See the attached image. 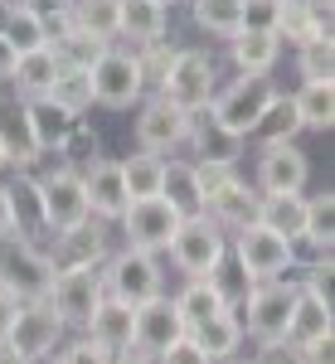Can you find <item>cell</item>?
I'll use <instances>...</instances> for the list:
<instances>
[{
    "label": "cell",
    "mask_w": 335,
    "mask_h": 364,
    "mask_svg": "<svg viewBox=\"0 0 335 364\" xmlns=\"http://www.w3.org/2000/svg\"><path fill=\"white\" fill-rule=\"evenodd\" d=\"M49 49L58 54V63H73V68H92V63H97V54L107 49V39H97V34H87V29L68 25L63 34H54V39H49Z\"/></svg>",
    "instance_id": "obj_35"
},
{
    "label": "cell",
    "mask_w": 335,
    "mask_h": 364,
    "mask_svg": "<svg viewBox=\"0 0 335 364\" xmlns=\"http://www.w3.org/2000/svg\"><path fill=\"white\" fill-rule=\"evenodd\" d=\"M166 252L185 277H219L223 257H228V233L209 214H190V219H180Z\"/></svg>",
    "instance_id": "obj_2"
},
{
    "label": "cell",
    "mask_w": 335,
    "mask_h": 364,
    "mask_svg": "<svg viewBox=\"0 0 335 364\" xmlns=\"http://www.w3.org/2000/svg\"><path fill=\"white\" fill-rule=\"evenodd\" d=\"M257 199H262V195L248 190V185L233 175V180H223L219 190L204 195V214H209L223 233H238V228H248L252 219H257Z\"/></svg>",
    "instance_id": "obj_19"
},
{
    "label": "cell",
    "mask_w": 335,
    "mask_h": 364,
    "mask_svg": "<svg viewBox=\"0 0 335 364\" xmlns=\"http://www.w3.org/2000/svg\"><path fill=\"white\" fill-rule=\"evenodd\" d=\"M10 166V136H5V132H0V170Z\"/></svg>",
    "instance_id": "obj_53"
},
{
    "label": "cell",
    "mask_w": 335,
    "mask_h": 364,
    "mask_svg": "<svg viewBox=\"0 0 335 364\" xmlns=\"http://www.w3.org/2000/svg\"><path fill=\"white\" fill-rule=\"evenodd\" d=\"M73 25L112 44L117 39V0H73Z\"/></svg>",
    "instance_id": "obj_39"
},
{
    "label": "cell",
    "mask_w": 335,
    "mask_h": 364,
    "mask_svg": "<svg viewBox=\"0 0 335 364\" xmlns=\"http://www.w3.org/2000/svg\"><path fill=\"white\" fill-rule=\"evenodd\" d=\"M78 175H83L87 214H92V219H122V209L132 204V199H127V180H122V161L92 156Z\"/></svg>",
    "instance_id": "obj_16"
},
{
    "label": "cell",
    "mask_w": 335,
    "mask_h": 364,
    "mask_svg": "<svg viewBox=\"0 0 335 364\" xmlns=\"http://www.w3.org/2000/svg\"><path fill=\"white\" fill-rule=\"evenodd\" d=\"M117 224H122V233H127V248L166 252L170 238H175V228H180V214H175L161 195H151V199H132V204L122 209Z\"/></svg>",
    "instance_id": "obj_11"
},
{
    "label": "cell",
    "mask_w": 335,
    "mask_h": 364,
    "mask_svg": "<svg viewBox=\"0 0 335 364\" xmlns=\"http://www.w3.org/2000/svg\"><path fill=\"white\" fill-rule=\"evenodd\" d=\"M190 10H195V25L219 39H233L243 29V0H190Z\"/></svg>",
    "instance_id": "obj_36"
},
{
    "label": "cell",
    "mask_w": 335,
    "mask_h": 364,
    "mask_svg": "<svg viewBox=\"0 0 335 364\" xmlns=\"http://www.w3.org/2000/svg\"><path fill=\"white\" fill-rule=\"evenodd\" d=\"M102 287H107V296H117V301L141 306V301H151V296L166 291V272H161L156 252L122 248V252H112L107 262H102Z\"/></svg>",
    "instance_id": "obj_4"
},
{
    "label": "cell",
    "mask_w": 335,
    "mask_h": 364,
    "mask_svg": "<svg viewBox=\"0 0 335 364\" xmlns=\"http://www.w3.org/2000/svg\"><path fill=\"white\" fill-rule=\"evenodd\" d=\"M292 301H297V282L272 277V282H252L248 301H243V336L257 340H277L287 336V316H292Z\"/></svg>",
    "instance_id": "obj_9"
},
{
    "label": "cell",
    "mask_w": 335,
    "mask_h": 364,
    "mask_svg": "<svg viewBox=\"0 0 335 364\" xmlns=\"http://www.w3.org/2000/svg\"><path fill=\"white\" fill-rule=\"evenodd\" d=\"M117 364H156L146 350H127V355H117Z\"/></svg>",
    "instance_id": "obj_51"
},
{
    "label": "cell",
    "mask_w": 335,
    "mask_h": 364,
    "mask_svg": "<svg viewBox=\"0 0 335 364\" xmlns=\"http://www.w3.org/2000/svg\"><path fill=\"white\" fill-rule=\"evenodd\" d=\"M0 34L15 44V54H29V49H44V44H49V25H44V15H39L34 5H25V0H10V5H5Z\"/></svg>",
    "instance_id": "obj_29"
},
{
    "label": "cell",
    "mask_w": 335,
    "mask_h": 364,
    "mask_svg": "<svg viewBox=\"0 0 335 364\" xmlns=\"http://www.w3.org/2000/svg\"><path fill=\"white\" fill-rule=\"evenodd\" d=\"M277 39L282 44H311V39H331V15L311 10V5H282L277 15Z\"/></svg>",
    "instance_id": "obj_31"
},
{
    "label": "cell",
    "mask_w": 335,
    "mask_h": 364,
    "mask_svg": "<svg viewBox=\"0 0 335 364\" xmlns=\"http://www.w3.org/2000/svg\"><path fill=\"white\" fill-rule=\"evenodd\" d=\"M29 364H58V355H39V360H29Z\"/></svg>",
    "instance_id": "obj_54"
},
{
    "label": "cell",
    "mask_w": 335,
    "mask_h": 364,
    "mask_svg": "<svg viewBox=\"0 0 335 364\" xmlns=\"http://www.w3.org/2000/svg\"><path fill=\"white\" fill-rule=\"evenodd\" d=\"M311 175V161L297 141H267L257 156V195H282V190H302Z\"/></svg>",
    "instance_id": "obj_15"
},
{
    "label": "cell",
    "mask_w": 335,
    "mask_h": 364,
    "mask_svg": "<svg viewBox=\"0 0 335 364\" xmlns=\"http://www.w3.org/2000/svg\"><path fill=\"white\" fill-rule=\"evenodd\" d=\"M195 175H199V185H204V195H209V190H219L223 180L238 175V161H195Z\"/></svg>",
    "instance_id": "obj_46"
},
{
    "label": "cell",
    "mask_w": 335,
    "mask_h": 364,
    "mask_svg": "<svg viewBox=\"0 0 335 364\" xmlns=\"http://www.w3.org/2000/svg\"><path fill=\"white\" fill-rule=\"evenodd\" d=\"M228 364H252V360H228Z\"/></svg>",
    "instance_id": "obj_57"
},
{
    "label": "cell",
    "mask_w": 335,
    "mask_h": 364,
    "mask_svg": "<svg viewBox=\"0 0 335 364\" xmlns=\"http://www.w3.org/2000/svg\"><path fill=\"white\" fill-rule=\"evenodd\" d=\"M156 364H209V355H204L190 336H180L175 345H166V350L156 355Z\"/></svg>",
    "instance_id": "obj_45"
},
{
    "label": "cell",
    "mask_w": 335,
    "mask_h": 364,
    "mask_svg": "<svg viewBox=\"0 0 335 364\" xmlns=\"http://www.w3.org/2000/svg\"><path fill=\"white\" fill-rule=\"evenodd\" d=\"M228 54L238 63V73H252V78H267L272 63L282 58V39L272 29H238L228 39Z\"/></svg>",
    "instance_id": "obj_23"
},
{
    "label": "cell",
    "mask_w": 335,
    "mask_h": 364,
    "mask_svg": "<svg viewBox=\"0 0 335 364\" xmlns=\"http://www.w3.org/2000/svg\"><path fill=\"white\" fill-rule=\"evenodd\" d=\"M5 233H15V209H10V190L0 185V238Z\"/></svg>",
    "instance_id": "obj_50"
},
{
    "label": "cell",
    "mask_w": 335,
    "mask_h": 364,
    "mask_svg": "<svg viewBox=\"0 0 335 364\" xmlns=\"http://www.w3.org/2000/svg\"><path fill=\"white\" fill-rule=\"evenodd\" d=\"M58 68H63L58 54L44 44V49H29V54L15 58V73H10V78H15V87H20V97H44L49 83L58 78Z\"/></svg>",
    "instance_id": "obj_30"
},
{
    "label": "cell",
    "mask_w": 335,
    "mask_h": 364,
    "mask_svg": "<svg viewBox=\"0 0 335 364\" xmlns=\"http://www.w3.org/2000/svg\"><path fill=\"white\" fill-rule=\"evenodd\" d=\"M44 97H49V102H58L68 117H83L87 107H92V73H87V68H73V63H63Z\"/></svg>",
    "instance_id": "obj_33"
},
{
    "label": "cell",
    "mask_w": 335,
    "mask_h": 364,
    "mask_svg": "<svg viewBox=\"0 0 335 364\" xmlns=\"http://www.w3.org/2000/svg\"><path fill=\"white\" fill-rule=\"evenodd\" d=\"M54 257L29 243V233H5L0 238V291L15 301H44L54 287Z\"/></svg>",
    "instance_id": "obj_1"
},
{
    "label": "cell",
    "mask_w": 335,
    "mask_h": 364,
    "mask_svg": "<svg viewBox=\"0 0 335 364\" xmlns=\"http://www.w3.org/2000/svg\"><path fill=\"white\" fill-rule=\"evenodd\" d=\"M331 233H335V195L331 190H321V195L307 199V238L316 252H331Z\"/></svg>",
    "instance_id": "obj_38"
},
{
    "label": "cell",
    "mask_w": 335,
    "mask_h": 364,
    "mask_svg": "<svg viewBox=\"0 0 335 364\" xmlns=\"http://www.w3.org/2000/svg\"><path fill=\"white\" fill-rule=\"evenodd\" d=\"M214 83H219L214 78V58L204 54V49H180L175 63H170V73H166V83H161V92L180 112H204L209 97H214Z\"/></svg>",
    "instance_id": "obj_10"
},
{
    "label": "cell",
    "mask_w": 335,
    "mask_h": 364,
    "mask_svg": "<svg viewBox=\"0 0 335 364\" xmlns=\"http://www.w3.org/2000/svg\"><path fill=\"white\" fill-rule=\"evenodd\" d=\"M107 287H102V267H58L54 287H49V306L58 311L63 326H78L83 331L87 316L102 306Z\"/></svg>",
    "instance_id": "obj_8"
},
{
    "label": "cell",
    "mask_w": 335,
    "mask_h": 364,
    "mask_svg": "<svg viewBox=\"0 0 335 364\" xmlns=\"http://www.w3.org/2000/svg\"><path fill=\"white\" fill-rule=\"evenodd\" d=\"M233 252H238V267H243V282H272V277H287V267L297 262V243L282 238L272 228H262L252 219L248 228L233 233Z\"/></svg>",
    "instance_id": "obj_5"
},
{
    "label": "cell",
    "mask_w": 335,
    "mask_h": 364,
    "mask_svg": "<svg viewBox=\"0 0 335 364\" xmlns=\"http://www.w3.org/2000/svg\"><path fill=\"white\" fill-rule=\"evenodd\" d=\"M20 122H25V136H29V151H34V156L68 151V141L78 132V117H68L58 102H49V97H25Z\"/></svg>",
    "instance_id": "obj_14"
},
{
    "label": "cell",
    "mask_w": 335,
    "mask_h": 364,
    "mask_svg": "<svg viewBox=\"0 0 335 364\" xmlns=\"http://www.w3.org/2000/svg\"><path fill=\"white\" fill-rule=\"evenodd\" d=\"M180 336H185V321H180V311H175V301H170L166 291L137 306V350H146L151 360L166 345H175Z\"/></svg>",
    "instance_id": "obj_17"
},
{
    "label": "cell",
    "mask_w": 335,
    "mask_h": 364,
    "mask_svg": "<svg viewBox=\"0 0 335 364\" xmlns=\"http://www.w3.org/2000/svg\"><path fill=\"white\" fill-rule=\"evenodd\" d=\"M54 257V267H102L107 262V233L92 224H78V228H63L58 233V252H49Z\"/></svg>",
    "instance_id": "obj_22"
},
{
    "label": "cell",
    "mask_w": 335,
    "mask_h": 364,
    "mask_svg": "<svg viewBox=\"0 0 335 364\" xmlns=\"http://www.w3.org/2000/svg\"><path fill=\"white\" fill-rule=\"evenodd\" d=\"M252 364H307V350H302V345H292L287 336L257 340V360H252Z\"/></svg>",
    "instance_id": "obj_43"
},
{
    "label": "cell",
    "mask_w": 335,
    "mask_h": 364,
    "mask_svg": "<svg viewBox=\"0 0 335 364\" xmlns=\"http://www.w3.org/2000/svg\"><path fill=\"white\" fill-rule=\"evenodd\" d=\"M190 340L209 355V364L233 360V355H238V345H243V321H238V311H233V306H223L219 316H209L204 326H195Z\"/></svg>",
    "instance_id": "obj_26"
},
{
    "label": "cell",
    "mask_w": 335,
    "mask_h": 364,
    "mask_svg": "<svg viewBox=\"0 0 335 364\" xmlns=\"http://www.w3.org/2000/svg\"><path fill=\"white\" fill-rule=\"evenodd\" d=\"M185 132H190V112H180L166 92H151L137 112V146L141 151H156L166 156L175 146H185Z\"/></svg>",
    "instance_id": "obj_13"
},
{
    "label": "cell",
    "mask_w": 335,
    "mask_h": 364,
    "mask_svg": "<svg viewBox=\"0 0 335 364\" xmlns=\"http://www.w3.org/2000/svg\"><path fill=\"white\" fill-rule=\"evenodd\" d=\"M257 224L282 233V238H292V243H302V233H307V195L302 190L262 195L257 199Z\"/></svg>",
    "instance_id": "obj_25"
},
{
    "label": "cell",
    "mask_w": 335,
    "mask_h": 364,
    "mask_svg": "<svg viewBox=\"0 0 335 364\" xmlns=\"http://www.w3.org/2000/svg\"><path fill=\"white\" fill-rule=\"evenodd\" d=\"M175 54H180V49H170L166 39L141 44L137 63H141V78H146V87H156V92H161V83H166V73H170V63H175Z\"/></svg>",
    "instance_id": "obj_41"
},
{
    "label": "cell",
    "mask_w": 335,
    "mask_h": 364,
    "mask_svg": "<svg viewBox=\"0 0 335 364\" xmlns=\"http://www.w3.org/2000/svg\"><path fill=\"white\" fill-rule=\"evenodd\" d=\"M15 311H20V301H15L10 291H0V340L10 336V326H15Z\"/></svg>",
    "instance_id": "obj_48"
},
{
    "label": "cell",
    "mask_w": 335,
    "mask_h": 364,
    "mask_svg": "<svg viewBox=\"0 0 335 364\" xmlns=\"http://www.w3.org/2000/svg\"><path fill=\"white\" fill-rule=\"evenodd\" d=\"M297 132H302V117H297V107H292V97H287V92H272V102L262 107L252 136H262V146H267V141H292Z\"/></svg>",
    "instance_id": "obj_37"
},
{
    "label": "cell",
    "mask_w": 335,
    "mask_h": 364,
    "mask_svg": "<svg viewBox=\"0 0 335 364\" xmlns=\"http://www.w3.org/2000/svg\"><path fill=\"white\" fill-rule=\"evenodd\" d=\"M34 185H39V219H44V228L63 233V228H78V224L92 219V214H87V195H83V175L73 166L49 170V175H39Z\"/></svg>",
    "instance_id": "obj_7"
},
{
    "label": "cell",
    "mask_w": 335,
    "mask_h": 364,
    "mask_svg": "<svg viewBox=\"0 0 335 364\" xmlns=\"http://www.w3.org/2000/svg\"><path fill=\"white\" fill-rule=\"evenodd\" d=\"M87 73H92V102H102L112 112H127V107H137L141 97H146L141 63H137V54L122 49V44H107Z\"/></svg>",
    "instance_id": "obj_3"
},
{
    "label": "cell",
    "mask_w": 335,
    "mask_h": 364,
    "mask_svg": "<svg viewBox=\"0 0 335 364\" xmlns=\"http://www.w3.org/2000/svg\"><path fill=\"white\" fill-rule=\"evenodd\" d=\"M170 301H175L180 321H185V336H190L195 326H204L209 316H219V311L228 306V291H223L219 277H185V287H180Z\"/></svg>",
    "instance_id": "obj_20"
},
{
    "label": "cell",
    "mask_w": 335,
    "mask_h": 364,
    "mask_svg": "<svg viewBox=\"0 0 335 364\" xmlns=\"http://www.w3.org/2000/svg\"><path fill=\"white\" fill-rule=\"evenodd\" d=\"M331 336V296L311 291V287H297V301H292V316H287V340L307 350L311 340Z\"/></svg>",
    "instance_id": "obj_21"
},
{
    "label": "cell",
    "mask_w": 335,
    "mask_h": 364,
    "mask_svg": "<svg viewBox=\"0 0 335 364\" xmlns=\"http://www.w3.org/2000/svg\"><path fill=\"white\" fill-rule=\"evenodd\" d=\"M277 5H311V0H277Z\"/></svg>",
    "instance_id": "obj_55"
},
{
    "label": "cell",
    "mask_w": 335,
    "mask_h": 364,
    "mask_svg": "<svg viewBox=\"0 0 335 364\" xmlns=\"http://www.w3.org/2000/svg\"><path fill=\"white\" fill-rule=\"evenodd\" d=\"M161 175H166V156L141 151V146H137V156H127V161H122L127 199H151V195H161Z\"/></svg>",
    "instance_id": "obj_34"
},
{
    "label": "cell",
    "mask_w": 335,
    "mask_h": 364,
    "mask_svg": "<svg viewBox=\"0 0 335 364\" xmlns=\"http://www.w3.org/2000/svg\"><path fill=\"white\" fill-rule=\"evenodd\" d=\"M185 146H195L199 161H238V146H243V136H228L219 122L209 117V107H204V112H190Z\"/></svg>",
    "instance_id": "obj_28"
},
{
    "label": "cell",
    "mask_w": 335,
    "mask_h": 364,
    "mask_svg": "<svg viewBox=\"0 0 335 364\" xmlns=\"http://www.w3.org/2000/svg\"><path fill=\"white\" fill-rule=\"evenodd\" d=\"M297 68L307 83H331L335 78V39H311L297 49Z\"/></svg>",
    "instance_id": "obj_40"
},
{
    "label": "cell",
    "mask_w": 335,
    "mask_h": 364,
    "mask_svg": "<svg viewBox=\"0 0 335 364\" xmlns=\"http://www.w3.org/2000/svg\"><path fill=\"white\" fill-rule=\"evenodd\" d=\"M292 107L302 117V132H331L335 122V83H302L292 92Z\"/></svg>",
    "instance_id": "obj_32"
},
{
    "label": "cell",
    "mask_w": 335,
    "mask_h": 364,
    "mask_svg": "<svg viewBox=\"0 0 335 364\" xmlns=\"http://www.w3.org/2000/svg\"><path fill=\"white\" fill-rule=\"evenodd\" d=\"M0 364H29V360H25V355H20V350H10V345L0 340Z\"/></svg>",
    "instance_id": "obj_52"
},
{
    "label": "cell",
    "mask_w": 335,
    "mask_h": 364,
    "mask_svg": "<svg viewBox=\"0 0 335 364\" xmlns=\"http://www.w3.org/2000/svg\"><path fill=\"white\" fill-rule=\"evenodd\" d=\"M161 199L180 219L190 214H204V185L195 175V161H166V175H161Z\"/></svg>",
    "instance_id": "obj_27"
},
{
    "label": "cell",
    "mask_w": 335,
    "mask_h": 364,
    "mask_svg": "<svg viewBox=\"0 0 335 364\" xmlns=\"http://www.w3.org/2000/svg\"><path fill=\"white\" fill-rule=\"evenodd\" d=\"M83 336H92L102 350H112V355L137 350V306H127V301H117V296H102V306L87 316Z\"/></svg>",
    "instance_id": "obj_18"
},
{
    "label": "cell",
    "mask_w": 335,
    "mask_h": 364,
    "mask_svg": "<svg viewBox=\"0 0 335 364\" xmlns=\"http://www.w3.org/2000/svg\"><path fill=\"white\" fill-rule=\"evenodd\" d=\"M63 331H68V326L58 321V311L49 306V296H44V301H20L5 345L20 350L25 360H39V355H54L58 345H63Z\"/></svg>",
    "instance_id": "obj_12"
},
{
    "label": "cell",
    "mask_w": 335,
    "mask_h": 364,
    "mask_svg": "<svg viewBox=\"0 0 335 364\" xmlns=\"http://www.w3.org/2000/svg\"><path fill=\"white\" fill-rule=\"evenodd\" d=\"M156 5H161V10H170V5H180V0H156Z\"/></svg>",
    "instance_id": "obj_56"
},
{
    "label": "cell",
    "mask_w": 335,
    "mask_h": 364,
    "mask_svg": "<svg viewBox=\"0 0 335 364\" xmlns=\"http://www.w3.org/2000/svg\"><path fill=\"white\" fill-rule=\"evenodd\" d=\"M307 364H335V331L307 345Z\"/></svg>",
    "instance_id": "obj_47"
},
{
    "label": "cell",
    "mask_w": 335,
    "mask_h": 364,
    "mask_svg": "<svg viewBox=\"0 0 335 364\" xmlns=\"http://www.w3.org/2000/svg\"><path fill=\"white\" fill-rule=\"evenodd\" d=\"M170 10H161L156 0H117V39H132V44H151V39H166Z\"/></svg>",
    "instance_id": "obj_24"
},
{
    "label": "cell",
    "mask_w": 335,
    "mask_h": 364,
    "mask_svg": "<svg viewBox=\"0 0 335 364\" xmlns=\"http://www.w3.org/2000/svg\"><path fill=\"white\" fill-rule=\"evenodd\" d=\"M54 355H58V364H117V355H112V350H102L92 336L68 340V345H58Z\"/></svg>",
    "instance_id": "obj_42"
},
{
    "label": "cell",
    "mask_w": 335,
    "mask_h": 364,
    "mask_svg": "<svg viewBox=\"0 0 335 364\" xmlns=\"http://www.w3.org/2000/svg\"><path fill=\"white\" fill-rule=\"evenodd\" d=\"M277 0H243V29H272L277 34Z\"/></svg>",
    "instance_id": "obj_44"
},
{
    "label": "cell",
    "mask_w": 335,
    "mask_h": 364,
    "mask_svg": "<svg viewBox=\"0 0 335 364\" xmlns=\"http://www.w3.org/2000/svg\"><path fill=\"white\" fill-rule=\"evenodd\" d=\"M15 44H10V39H5V34H0V83H5V78H10V73H15Z\"/></svg>",
    "instance_id": "obj_49"
},
{
    "label": "cell",
    "mask_w": 335,
    "mask_h": 364,
    "mask_svg": "<svg viewBox=\"0 0 335 364\" xmlns=\"http://www.w3.org/2000/svg\"><path fill=\"white\" fill-rule=\"evenodd\" d=\"M272 92L277 87L267 83V78H252V73H243L238 83H228L223 92H214L209 97V117L219 122L228 136H252V127H257V117H262V107L272 102Z\"/></svg>",
    "instance_id": "obj_6"
}]
</instances>
